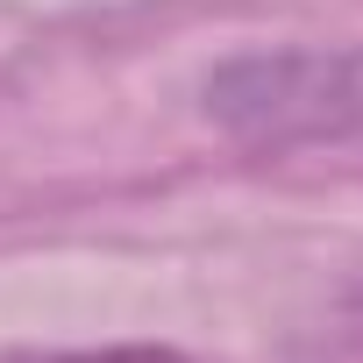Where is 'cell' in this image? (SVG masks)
I'll use <instances>...</instances> for the list:
<instances>
[{
    "instance_id": "7a4b0ae2",
    "label": "cell",
    "mask_w": 363,
    "mask_h": 363,
    "mask_svg": "<svg viewBox=\"0 0 363 363\" xmlns=\"http://www.w3.org/2000/svg\"><path fill=\"white\" fill-rule=\"evenodd\" d=\"M0 363H186V356L128 342V349H29V356H0Z\"/></svg>"
},
{
    "instance_id": "6da1fadb",
    "label": "cell",
    "mask_w": 363,
    "mask_h": 363,
    "mask_svg": "<svg viewBox=\"0 0 363 363\" xmlns=\"http://www.w3.org/2000/svg\"><path fill=\"white\" fill-rule=\"evenodd\" d=\"M207 114L264 150L363 128V50H278L235 57L207 79Z\"/></svg>"
}]
</instances>
